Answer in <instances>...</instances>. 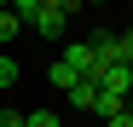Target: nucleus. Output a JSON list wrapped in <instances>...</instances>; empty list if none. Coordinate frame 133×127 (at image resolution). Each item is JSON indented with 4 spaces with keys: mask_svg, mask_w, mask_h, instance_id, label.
I'll list each match as a JSON object with an SVG mask.
<instances>
[{
    "mask_svg": "<svg viewBox=\"0 0 133 127\" xmlns=\"http://www.w3.org/2000/svg\"><path fill=\"white\" fill-rule=\"evenodd\" d=\"M64 17H70V6H58V0H41V12H35V29L46 35V40H58V35H64Z\"/></svg>",
    "mask_w": 133,
    "mask_h": 127,
    "instance_id": "obj_1",
    "label": "nucleus"
},
{
    "mask_svg": "<svg viewBox=\"0 0 133 127\" xmlns=\"http://www.w3.org/2000/svg\"><path fill=\"white\" fill-rule=\"evenodd\" d=\"M58 64H64L75 81H87V75H93V46H87V40H75V46H64V58H58Z\"/></svg>",
    "mask_w": 133,
    "mask_h": 127,
    "instance_id": "obj_2",
    "label": "nucleus"
},
{
    "mask_svg": "<svg viewBox=\"0 0 133 127\" xmlns=\"http://www.w3.org/2000/svg\"><path fill=\"white\" fill-rule=\"evenodd\" d=\"M64 104H70V110H93V104H98V87H93V75H87V81H75V87L64 93Z\"/></svg>",
    "mask_w": 133,
    "mask_h": 127,
    "instance_id": "obj_3",
    "label": "nucleus"
},
{
    "mask_svg": "<svg viewBox=\"0 0 133 127\" xmlns=\"http://www.w3.org/2000/svg\"><path fill=\"white\" fill-rule=\"evenodd\" d=\"M23 127H64V116H58V110H29Z\"/></svg>",
    "mask_w": 133,
    "mask_h": 127,
    "instance_id": "obj_4",
    "label": "nucleus"
},
{
    "mask_svg": "<svg viewBox=\"0 0 133 127\" xmlns=\"http://www.w3.org/2000/svg\"><path fill=\"white\" fill-rule=\"evenodd\" d=\"M12 81H17V58H6V52H0V93H6Z\"/></svg>",
    "mask_w": 133,
    "mask_h": 127,
    "instance_id": "obj_5",
    "label": "nucleus"
},
{
    "mask_svg": "<svg viewBox=\"0 0 133 127\" xmlns=\"http://www.w3.org/2000/svg\"><path fill=\"white\" fill-rule=\"evenodd\" d=\"M12 35H17V17H12V6H0V46H6Z\"/></svg>",
    "mask_w": 133,
    "mask_h": 127,
    "instance_id": "obj_6",
    "label": "nucleus"
},
{
    "mask_svg": "<svg viewBox=\"0 0 133 127\" xmlns=\"http://www.w3.org/2000/svg\"><path fill=\"white\" fill-rule=\"evenodd\" d=\"M0 127H23V110H0Z\"/></svg>",
    "mask_w": 133,
    "mask_h": 127,
    "instance_id": "obj_7",
    "label": "nucleus"
}]
</instances>
